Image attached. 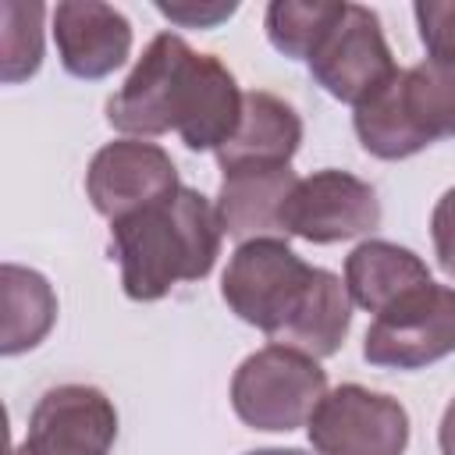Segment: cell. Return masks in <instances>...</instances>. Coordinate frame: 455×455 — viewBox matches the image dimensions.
I'll return each mask as SVG.
<instances>
[{
  "instance_id": "obj_7",
  "label": "cell",
  "mask_w": 455,
  "mask_h": 455,
  "mask_svg": "<svg viewBox=\"0 0 455 455\" xmlns=\"http://www.w3.org/2000/svg\"><path fill=\"white\" fill-rule=\"evenodd\" d=\"M192 57L196 50L181 36L160 32L146 46L124 85L107 100V121L124 135H164L171 128L178 132V110Z\"/></svg>"
},
{
  "instance_id": "obj_11",
  "label": "cell",
  "mask_w": 455,
  "mask_h": 455,
  "mask_svg": "<svg viewBox=\"0 0 455 455\" xmlns=\"http://www.w3.org/2000/svg\"><path fill=\"white\" fill-rule=\"evenodd\" d=\"M114 437V402L92 384H60L36 402L21 444L36 455H110Z\"/></svg>"
},
{
  "instance_id": "obj_9",
  "label": "cell",
  "mask_w": 455,
  "mask_h": 455,
  "mask_svg": "<svg viewBox=\"0 0 455 455\" xmlns=\"http://www.w3.org/2000/svg\"><path fill=\"white\" fill-rule=\"evenodd\" d=\"M178 188L181 185L174 160L156 142H139V139L107 142L85 171V192L96 213H103L110 224L164 203Z\"/></svg>"
},
{
  "instance_id": "obj_19",
  "label": "cell",
  "mask_w": 455,
  "mask_h": 455,
  "mask_svg": "<svg viewBox=\"0 0 455 455\" xmlns=\"http://www.w3.org/2000/svg\"><path fill=\"white\" fill-rule=\"evenodd\" d=\"M43 4H18L4 0L0 4V50H4V82H25L28 75L39 71L43 60Z\"/></svg>"
},
{
  "instance_id": "obj_2",
  "label": "cell",
  "mask_w": 455,
  "mask_h": 455,
  "mask_svg": "<svg viewBox=\"0 0 455 455\" xmlns=\"http://www.w3.org/2000/svg\"><path fill=\"white\" fill-rule=\"evenodd\" d=\"M220 235L217 206L185 185L164 203L114 220L110 238L124 295L135 302H156L178 281L206 277L220 256Z\"/></svg>"
},
{
  "instance_id": "obj_12",
  "label": "cell",
  "mask_w": 455,
  "mask_h": 455,
  "mask_svg": "<svg viewBox=\"0 0 455 455\" xmlns=\"http://www.w3.org/2000/svg\"><path fill=\"white\" fill-rule=\"evenodd\" d=\"M53 39L60 64L75 78H103L132 53L128 18L100 0H68L53 11Z\"/></svg>"
},
{
  "instance_id": "obj_25",
  "label": "cell",
  "mask_w": 455,
  "mask_h": 455,
  "mask_svg": "<svg viewBox=\"0 0 455 455\" xmlns=\"http://www.w3.org/2000/svg\"><path fill=\"white\" fill-rule=\"evenodd\" d=\"M11 455H36V451H28L25 444H18V448H11Z\"/></svg>"
},
{
  "instance_id": "obj_23",
  "label": "cell",
  "mask_w": 455,
  "mask_h": 455,
  "mask_svg": "<svg viewBox=\"0 0 455 455\" xmlns=\"http://www.w3.org/2000/svg\"><path fill=\"white\" fill-rule=\"evenodd\" d=\"M437 444H441V455H455V398L448 402V409H444V416H441Z\"/></svg>"
},
{
  "instance_id": "obj_15",
  "label": "cell",
  "mask_w": 455,
  "mask_h": 455,
  "mask_svg": "<svg viewBox=\"0 0 455 455\" xmlns=\"http://www.w3.org/2000/svg\"><path fill=\"white\" fill-rule=\"evenodd\" d=\"M302 142V121L299 114L274 92L252 89L242 100V117L235 135L217 149L220 171L238 167H267V164H288Z\"/></svg>"
},
{
  "instance_id": "obj_21",
  "label": "cell",
  "mask_w": 455,
  "mask_h": 455,
  "mask_svg": "<svg viewBox=\"0 0 455 455\" xmlns=\"http://www.w3.org/2000/svg\"><path fill=\"white\" fill-rule=\"evenodd\" d=\"M430 235H434V252L444 274L455 277V188H448L430 217Z\"/></svg>"
},
{
  "instance_id": "obj_24",
  "label": "cell",
  "mask_w": 455,
  "mask_h": 455,
  "mask_svg": "<svg viewBox=\"0 0 455 455\" xmlns=\"http://www.w3.org/2000/svg\"><path fill=\"white\" fill-rule=\"evenodd\" d=\"M245 455H306L299 448H259V451H245Z\"/></svg>"
},
{
  "instance_id": "obj_20",
  "label": "cell",
  "mask_w": 455,
  "mask_h": 455,
  "mask_svg": "<svg viewBox=\"0 0 455 455\" xmlns=\"http://www.w3.org/2000/svg\"><path fill=\"white\" fill-rule=\"evenodd\" d=\"M412 11L427 53L455 64V0H423Z\"/></svg>"
},
{
  "instance_id": "obj_14",
  "label": "cell",
  "mask_w": 455,
  "mask_h": 455,
  "mask_svg": "<svg viewBox=\"0 0 455 455\" xmlns=\"http://www.w3.org/2000/svg\"><path fill=\"white\" fill-rule=\"evenodd\" d=\"M242 100L245 92L238 89L235 75L213 57V53H196L188 64L185 92H181V110H178V135L185 139L188 149H220L242 117Z\"/></svg>"
},
{
  "instance_id": "obj_1",
  "label": "cell",
  "mask_w": 455,
  "mask_h": 455,
  "mask_svg": "<svg viewBox=\"0 0 455 455\" xmlns=\"http://www.w3.org/2000/svg\"><path fill=\"white\" fill-rule=\"evenodd\" d=\"M220 295L231 313L259 327L270 345L327 359L345 345L352 295L331 270L309 267L284 238H252L228 259Z\"/></svg>"
},
{
  "instance_id": "obj_10",
  "label": "cell",
  "mask_w": 455,
  "mask_h": 455,
  "mask_svg": "<svg viewBox=\"0 0 455 455\" xmlns=\"http://www.w3.org/2000/svg\"><path fill=\"white\" fill-rule=\"evenodd\" d=\"M377 224H380L377 192L363 178L334 167L299 178L284 210V235H299L316 245L366 235Z\"/></svg>"
},
{
  "instance_id": "obj_8",
  "label": "cell",
  "mask_w": 455,
  "mask_h": 455,
  "mask_svg": "<svg viewBox=\"0 0 455 455\" xmlns=\"http://www.w3.org/2000/svg\"><path fill=\"white\" fill-rule=\"evenodd\" d=\"M309 71L316 85H323L334 100L355 107L377 85H384L398 68L384 43L380 18L363 4H345L341 18L309 57Z\"/></svg>"
},
{
  "instance_id": "obj_4",
  "label": "cell",
  "mask_w": 455,
  "mask_h": 455,
  "mask_svg": "<svg viewBox=\"0 0 455 455\" xmlns=\"http://www.w3.org/2000/svg\"><path fill=\"white\" fill-rule=\"evenodd\" d=\"M323 395L327 373L316 359L281 345L252 352L231 377L235 416L252 430H295L309 423Z\"/></svg>"
},
{
  "instance_id": "obj_3",
  "label": "cell",
  "mask_w": 455,
  "mask_h": 455,
  "mask_svg": "<svg viewBox=\"0 0 455 455\" xmlns=\"http://www.w3.org/2000/svg\"><path fill=\"white\" fill-rule=\"evenodd\" d=\"M366 153L380 160H405L437 139L455 135V64L427 57L398 68L352 114Z\"/></svg>"
},
{
  "instance_id": "obj_18",
  "label": "cell",
  "mask_w": 455,
  "mask_h": 455,
  "mask_svg": "<svg viewBox=\"0 0 455 455\" xmlns=\"http://www.w3.org/2000/svg\"><path fill=\"white\" fill-rule=\"evenodd\" d=\"M341 11L345 4L334 0H274L267 7V36L284 57L309 60L341 18Z\"/></svg>"
},
{
  "instance_id": "obj_13",
  "label": "cell",
  "mask_w": 455,
  "mask_h": 455,
  "mask_svg": "<svg viewBox=\"0 0 455 455\" xmlns=\"http://www.w3.org/2000/svg\"><path fill=\"white\" fill-rule=\"evenodd\" d=\"M295 185H299V178L288 164L228 171L220 181V192H217L220 228L238 242L281 238L284 235V210H288Z\"/></svg>"
},
{
  "instance_id": "obj_22",
  "label": "cell",
  "mask_w": 455,
  "mask_h": 455,
  "mask_svg": "<svg viewBox=\"0 0 455 455\" xmlns=\"http://www.w3.org/2000/svg\"><path fill=\"white\" fill-rule=\"evenodd\" d=\"M156 11L178 25H199V28H213L217 21L231 18L238 11V4H210V7H174V4H156Z\"/></svg>"
},
{
  "instance_id": "obj_16",
  "label": "cell",
  "mask_w": 455,
  "mask_h": 455,
  "mask_svg": "<svg viewBox=\"0 0 455 455\" xmlns=\"http://www.w3.org/2000/svg\"><path fill=\"white\" fill-rule=\"evenodd\" d=\"M423 284H430L427 263L412 249L395 242L370 238L355 245L345 259V288L352 302L370 313H384L387 306H395L398 299H405Z\"/></svg>"
},
{
  "instance_id": "obj_17",
  "label": "cell",
  "mask_w": 455,
  "mask_h": 455,
  "mask_svg": "<svg viewBox=\"0 0 455 455\" xmlns=\"http://www.w3.org/2000/svg\"><path fill=\"white\" fill-rule=\"evenodd\" d=\"M0 295H4V331H0V352L18 355L25 348H36L53 320H57V295L50 281L28 267L4 263L0 270Z\"/></svg>"
},
{
  "instance_id": "obj_5",
  "label": "cell",
  "mask_w": 455,
  "mask_h": 455,
  "mask_svg": "<svg viewBox=\"0 0 455 455\" xmlns=\"http://www.w3.org/2000/svg\"><path fill=\"white\" fill-rule=\"evenodd\" d=\"M455 352V288L423 284L377 313L363 355L387 370H419Z\"/></svg>"
},
{
  "instance_id": "obj_6",
  "label": "cell",
  "mask_w": 455,
  "mask_h": 455,
  "mask_svg": "<svg viewBox=\"0 0 455 455\" xmlns=\"http://www.w3.org/2000/svg\"><path fill=\"white\" fill-rule=\"evenodd\" d=\"M306 430L316 455H402L409 412L380 391L341 384L320 398Z\"/></svg>"
}]
</instances>
